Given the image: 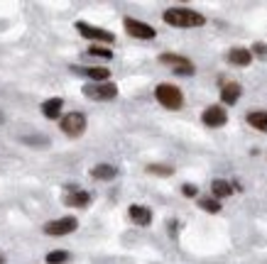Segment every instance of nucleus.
<instances>
[{"label": "nucleus", "instance_id": "nucleus-1", "mask_svg": "<svg viewBox=\"0 0 267 264\" xmlns=\"http://www.w3.org/2000/svg\"><path fill=\"white\" fill-rule=\"evenodd\" d=\"M164 22L172 25V27H201L206 20L201 13L189 10V8H172L164 13Z\"/></svg>", "mask_w": 267, "mask_h": 264}, {"label": "nucleus", "instance_id": "nucleus-2", "mask_svg": "<svg viewBox=\"0 0 267 264\" xmlns=\"http://www.w3.org/2000/svg\"><path fill=\"white\" fill-rule=\"evenodd\" d=\"M154 95H157V100L167 108V110H179L182 105H184V95L182 91L172 86V83H159L157 88H154Z\"/></svg>", "mask_w": 267, "mask_h": 264}, {"label": "nucleus", "instance_id": "nucleus-3", "mask_svg": "<svg viewBox=\"0 0 267 264\" xmlns=\"http://www.w3.org/2000/svg\"><path fill=\"white\" fill-rule=\"evenodd\" d=\"M83 93L86 98H91V100H113L115 95H118V86L115 83H91V86H86L83 88Z\"/></svg>", "mask_w": 267, "mask_h": 264}, {"label": "nucleus", "instance_id": "nucleus-4", "mask_svg": "<svg viewBox=\"0 0 267 264\" xmlns=\"http://www.w3.org/2000/svg\"><path fill=\"white\" fill-rule=\"evenodd\" d=\"M78 227V220L74 215H66V218H59V220H52L44 225V232L52 235V237H59V235H69Z\"/></svg>", "mask_w": 267, "mask_h": 264}, {"label": "nucleus", "instance_id": "nucleus-5", "mask_svg": "<svg viewBox=\"0 0 267 264\" xmlns=\"http://www.w3.org/2000/svg\"><path fill=\"white\" fill-rule=\"evenodd\" d=\"M76 30L83 35V37L88 39H96V42H103V44H111L113 42V32H108V30H101V27H94V25H88V22H76Z\"/></svg>", "mask_w": 267, "mask_h": 264}, {"label": "nucleus", "instance_id": "nucleus-6", "mask_svg": "<svg viewBox=\"0 0 267 264\" xmlns=\"http://www.w3.org/2000/svg\"><path fill=\"white\" fill-rule=\"evenodd\" d=\"M61 130L66 135H71V137H76V135L86 130V117L81 113H66L61 117Z\"/></svg>", "mask_w": 267, "mask_h": 264}, {"label": "nucleus", "instance_id": "nucleus-7", "mask_svg": "<svg viewBox=\"0 0 267 264\" xmlns=\"http://www.w3.org/2000/svg\"><path fill=\"white\" fill-rule=\"evenodd\" d=\"M125 30L137 39H154V35H157L147 22H140V20H133V18H125Z\"/></svg>", "mask_w": 267, "mask_h": 264}, {"label": "nucleus", "instance_id": "nucleus-8", "mask_svg": "<svg viewBox=\"0 0 267 264\" xmlns=\"http://www.w3.org/2000/svg\"><path fill=\"white\" fill-rule=\"evenodd\" d=\"M159 61H162V64H167V66H174V69H176V74H194V64H191L189 59H184V57H176V54H162Z\"/></svg>", "mask_w": 267, "mask_h": 264}, {"label": "nucleus", "instance_id": "nucleus-9", "mask_svg": "<svg viewBox=\"0 0 267 264\" xmlns=\"http://www.w3.org/2000/svg\"><path fill=\"white\" fill-rule=\"evenodd\" d=\"M226 120H228V115L221 105H211L209 110H204V125H209V127H221V125H226Z\"/></svg>", "mask_w": 267, "mask_h": 264}, {"label": "nucleus", "instance_id": "nucleus-10", "mask_svg": "<svg viewBox=\"0 0 267 264\" xmlns=\"http://www.w3.org/2000/svg\"><path fill=\"white\" fill-rule=\"evenodd\" d=\"M130 220L135 225H150L152 223V210L145 206H130Z\"/></svg>", "mask_w": 267, "mask_h": 264}, {"label": "nucleus", "instance_id": "nucleus-11", "mask_svg": "<svg viewBox=\"0 0 267 264\" xmlns=\"http://www.w3.org/2000/svg\"><path fill=\"white\" fill-rule=\"evenodd\" d=\"M61 108H64V100L61 98H49V100L42 103V113H44V117H49V120H57L59 115H61Z\"/></svg>", "mask_w": 267, "mask_h": 264}, {"label": "nucleus", "instance_id": "nucleus-12", "mask_svg": "<svg viewBox=\"0 0 267 264\" xmlns=\"http://www.w3.org/2000/svg\"><path fill=\"white\" fill-rule=\"evenodd\" d=\"M228 61L230 64H235V66H248L250 61H252V54H250L248 49L238 47V49H230L228 52Z\"/></svg>", "mask_w": 267, "mask_h": 264}, {"label": "nucleus", "instance_id": "nucleus-13", "mask_svg": "<svg viewBox=\"0 0 267 264\" xmlns=\"http://www.w3.org/2000/svg\"><path fill=\"white\" fill-rule=\"evenodd\" d=\"M88 203H91V196L86 191H71L66 196V206H71V208H86Z\"/></svg>", "mask_w": 267, "mask_h": 264}, {"label": "nucleus", "instance_id": "nucleus-14", "mask_svg": "<svg viewBox=\"0 0 267 264\" xmlns=\"http://www.w3.org/2000/svg\"><path fill=\"white\" fill-rule=\"evenodd\" d=\"M91 176H94V179H98V181H111V179H115V176H118V169H115V167H111V164H98V167H94Z\"/></svg>", "mask_w": 267, "mask_h": 264}, {"label": "nucleus", "instance_id": "nucleus-15", "mask_svg": "<svg viewBox=\"0 0 267 264\" xmlns=\"http://www.w3.org/2000/svg\"><path fill=\"white\" fill-rule=\"evenodd\" d=\"M221 98H223V103H226V105H233V103L240 98V86H238V83H233V81L226 83V86H223V91H221Z\"/></svg>", "mask_w": 267, "mask_h": 264}, {"label": "nucleus", "instance_id": "nucleus-16", "mask_svg": "<svg viewBox=\"0 0 267 264\" xmlns=\"http://www.w3.org/2000/svg\"><path fill=\"white\" fill-rule=\"evenodd\" d=\"M248 125H252L255 130L267 132V110H252V113H248Z\"/></svg>", "mask_w": 267, "mask_h": 264}, {"label": "nucleus", "instance_id": "nucleus-17", "mask_svg": "<svg viewBox=\"0 0 267 264\" xmlns=\"http://www.w3.org/2000/svg\"><path fill=\"white\" fill-rule=\"evenodd\" d=\"M211 191H213V198H216V201H218V198H226V196L233 193L228 181H221V179H216V181L211 184Z\"/></svg>", "mask_w": 267, "mask_h": 264}, {"label": "nucleus", "instance_id": "nucleus-18", "mask_svg": "<svg viewBox=\"0 0 267 264\" xmlns=\"http://www.w3.org/2000/svg\"><path fill=\"white\" fill-rule=\"evenodd\" d=\"M81 71L88 76V78L98 81V83H106V81H108V76H111L108 69H101V66H94V69H81ZM81 71H78V74H81Z\"/></svg>", "mask_w": 267, "mask_h": 264}, {"label": "nucleus", "instance_id": "nucleus-19", "mask_svg": "<svg viewBox=\"0 0 267 264\" xmlns=\"http://www.w3.org/2000/svg\"><path fill=\"white\" fill-rule=\"evenodd\" d=\"M66 259H69V252H64V249H54L47 254V264H64Z\"/></svg>", "mask_w": 267, "mask_h": 264}, {"label": "nucleus", "instance_id": "nucleus-20", "mask_svg": "<svg viewBox=\"0 0 267 264\" xmlns=\"http://www.w3.org/2000/svg\"><path fill=\"white\" fill-rule=\"evenodd\" d=\"M88 54H91V57H103V59L113 57V52H111L108 47H103V44H94V47L88 49Z\"/></svg>", "mask_w": 267, "mask_h": 264}, {"label": "nucleus", "instance_id": "nucleus-21", "mask_svg": "<svg viewBox=\"0 0 267 264\" xmlns=\"http://www.w3.org/2000/svg\"><path fill=\"white\" fill-rule=\"evenodd\" d=\"M201 208L209 210V213H218V210H221V203H218L216 198H201Z\"/></svg>", "mask_w": 267, "mask_h": 264}, {"label": "nucleus", "instance_id": "nucleus-22", "mask_svg": "<svg viewBox=\"0 0 267 264\" xmlns=\"http://www.w3.org/2000/svg\"><path fill=\"white\" fill-rule=\"evenodd\" d=\"M147 171H150V174H157V176H172V169H169V167H159V164H150Z\"/></svg>", "mask_w": 267, "mask_h": 264}, {"label": "nucleus", "instance_id": "nucleus-23", "mask_svg": "<svg viewBox=\"0 0 267 264\" xmlns=\"http://www.w3.org/2000/svg\"><path fill=\"white\" fill-rule=\"evenodd\" d=\"M252 52H257L260 57H265V59H267V44H260V42H257V44L252 47Z\"/></svg>", "mask_w": 267, "mask_h": 264}, {"label": "nucleus", "instance_id": "nucleus-24", "mask_svg": "<svg viewBox=\"0 0 267 264\" xmlns=\"http://www.w3.org/2000/svg\"><path fill=\"white\" fill-rule=\"evenodd\" d=\"M182 191H184V196H196V186H191V184H184Z\"/></svg>", "mask_w": 267, "mask_h": 264}, {"label": "nucleus", "instance_id": "nucleus-25", "mask_svg": "<svg viewBox=\"0 0 267 264\" xmlns=\"http://www.w3.org/2000/svg\"><path fill=\"white\" fill-rule=\"evenodd\" d=\"M0 264H3V257H0Z\"/></svg>", "mask_w": 267, "mask_h": 264}]
</instances>
